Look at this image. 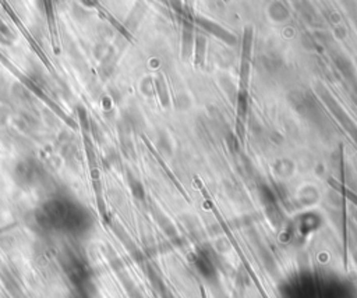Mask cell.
<instances>
[{
    "label": "cell",
    "mask_w": 357,
    "mask_h": 298,
    "mask_svg": "<svg viewBox=\"0 0 357 298\" xmlns=\"http://www.w3.org/2000/svg\"><path fill=\"white\" fill-rule=\"evenodd\" d=\"M156 88H158V94H159V98H161L162 105L166 107V106L169 105V95H167L165 80H163V77H162L161 74L156 78Z\"/></svg>",
    "instance_id": "obj_4"
},
{
    "label": "cell",
    "mask_w": 357,
    "mask_h": 298,
    "mask_svg": "<svg viewBox=\"0 0 357 298\" xmlns=\"http://www.w3.org/2000/svg\"><path fill=\"white\" fill-rule=\"evenodd\" d=\"M204 28L209 29L215 35H218V38H220L222 41L228 42V43H231V45H235V43H236V38L232 35V34H229V32H226L225 29L220 28L219 25H212V24L205 23L204 24Z\"/></svg>",
    "instance_id": "obj_2"
},
{
    "label": "cell",
    "mask_w": 357,
    "mask_h": 298,
    "mask_svg": "<svg viewBox=\"0 0 357 298\" xmlns=\"http://www.w3.org/2000/svg\"><path fill=\"white\" fill-rule=\"evenodd\" d=\"M205 50H207V41L202 35L197 36L196 41V60H194V65L196 66H202L204 65V60H205Z\"/></svg>",
    "instance_id": "obj_3"
},
{
    "label": "cell",
    "mask_w": 357,
    "mask_h": 298,
    "mask_svg": "<svg viewBox=\"0 0 357 298\" xmlns=\"http://www.w3.org/2000/svg\"><path fill=\"white\" fill-rule=\"evenodd\" d=\"M242 60H240V82H239V94H237L236 107V133L239 138H244L246 127V113H247L248 81L251 70V49H253V28L247 27L244 31V38L242 43Z\"/></svg>",
    "instance_id": "obj_1"
}]
</instances>
